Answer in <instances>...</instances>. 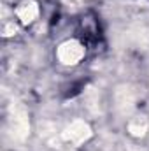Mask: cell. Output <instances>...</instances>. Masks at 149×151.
<instances>
[{"label":"cell","instance_id":"obj_1","mask_svg":"<svg viewBox=\"0 0 149 151\" xmlns=\"http://www.w3.org/2000/svg\"><path fill=\"white\" fill-rule=\"evenodd\" d=\"M93 135V130L88 121L84 119H74L70 125H67L62 132V139L72 146H81L86 141H90Z\"/></svg>","mask_w":149,"mask_h":151},{"label":"cell","instance_id":"obj_2","mask_svg":"<svg viewBox=\"0 0 149 151\" xmlns=\"http://www.w3.org/2000/svg\"><path fill=\"white\" fill-rule=\"evenodd\" d=\"M9 130L11 135L16 141H25L30 132V123H28V113L25 111L23 106L16 104L11 107V118H9Z\"/></svg>","mask_w":149,"mask_h":151},{"label":"cell","instance_id":"obj_3","mask_svg":"<svg viewBox=\"0 0 149 151\" xmlns=\"http://www.w3.org/2000/svg\"><path fill=\"white\" fill-rule=\"evenodd\" d=\"M84 53H86V49L77 39H69L58 46L56 58L62 65H77L84 58Z\"/></svg>","mask_w":149,"mask_h":151},{"label":"cell","instance_id":"obj_4","mask_svg":"<svg viewBox=\"0 0 149 151\" xmlns=\"http://www.w3.org/2000/svg\"><path fill=\"white\" fill-rule=\"evenodd\" d=\"M16 16L23 25H30L39 16V4L35 0H23L16 7Z\"/></svg>","mask_w":149,"mask_h":151},{"label":"cell","instance_id":"obj_5","mask_svg":"<svg viewBox=\"0 0 149 151\" xmlns=\"http://www.w3.org/2000/svg\"><path fill=\"white\" fill-rule=\"evenodd\" d=\"M135 106V93L130 86H119L116 90V107L121 113H130Z\"/></svg>","mask_w":149,"mask_h":151},{"label":"cell","instance_id":"obj_6","mask_svg":"<svg viewBox=\"0 0 149 151\" xmlns=\"http://www.w3.org/2000/svg\"><path fill=\"white\" fill-rule=\"evenodd\" d=\"M148 130H149V121L146 116H135L128 121V132H130V135H133L137 139L144 137L148 134Z\"/></svg>","mask_w":149,"mask_h":151},{"label":"cell","instance_id":"obj_7","mask_svg":"<svg viewBox=\"0 0 149 151\" xmlns=\"http://www.w3.org/2000/svg\"><path fill=\"white\" fill-rule=\"evenodd\" d=\"M82 99H84L86 107H88L91 113H97V111H98V91H97L93 86H90V88L84 91Z\"/></svg>","mask_w":149,"mask_h":151},{"label":"cell","instance_id":"obj_8","mask_svg":"<svg viewBox=\"0 0 149 151\" xmlns=\"http://www.w3.org/2000/svg\"><path fill=\"white\" fill-rule=\"evenodd\" d=\"M2 32H4L5 37H11V35H14V34L18 32V27L14 25V21H9V23L4 25V30H2Z\"/></svg>","mask_w":149,"mask_h":151}]
</instances>
